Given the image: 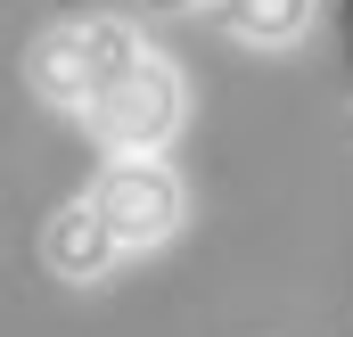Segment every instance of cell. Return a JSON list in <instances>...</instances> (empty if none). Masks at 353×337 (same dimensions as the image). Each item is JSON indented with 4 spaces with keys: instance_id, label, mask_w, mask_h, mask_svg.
Instances as JSON below:
<instances>
[{
    "instance_id": "5b68a950",
    "label": "cell",
    "mask_w": 353,
    "mask_h": 337,
    "mask_svg": "<svg viewBox=\"0 0 353 337\" xmlns=\"http://www.w3.org/2000/svg\"><path fill=\"white\" fill-rule=\"evenodd\" d=\"M205 8H214V25H222L230 41H247V50H288V41L312 33V8H321V0H205Z\"/></svg>"
},
{
    "instance_id": "6da1fadb",
    "label": "cell",
    "mask_w": 353,
    "mask_h": 337,
    "mask_svg": "<svg viewBox=\"0 0 353 337\" xmlns=\"http://www.w3.org/2000/svg\"><path fill=\"white\" fill-rule=\"evenodd\" d=\"M140 50H148V41H140L123 17H99V8H83V17H58V25L33 41L25 75H33V90H41V107H58V115H74V124H83V107H90L107 83H115V75H123Z\"/></svg>"
},
{
    "instance_id": "3957f363",
    "label": "cell",
    "mask_w": 353,
    "mask_h": 337,
    "mask_svg": "<svg viewBox=\"0 0 353 337\" xmlns=\"http://www.w3.org/2000/svg\"><path fill=\"white\" fill-rule=\"evenodd\" d=\"M90 214L107 222V239L123 255H148L181 231V173L165 157H115L90 181Z\"/></svg>"
},
{
    "instance_id": "52a82bcc",
    "label": "cell",
    "mask_w": 353,
    "mask_h": 337,
    "mask_svg": "<svg viewBox=\"0 0 353 337\" xmlns=\"http://www.w3.org/2000/svg\"><path fill=\"white\" fill-rule=\"evenodd\" d=\"M165 8H197V0H165Z\"/></svg>"
},
{
    "instance_id": "7a4b0ae2",
    "label": "cell",
    "mask_w": 353,
    "mask_h": 337,
    "mask_svg": "<svg viewBox=\"0 0 353 337\" xmlns=\"http://www.w3.org/2000/svg\"><path fill=\"white\" fill-rule=\"evenodd\" d=\"M181 115H189V90H181L173 58H157V50H140V58L83 107V124L115 148V157H157L181 132Z\"/></svg>"
},
{
    "instance_id": "277c9868",
    "label": "cell",
    "mask_w": 353,
    "mask_h": 337,
    "mask_svg": "<svg viewBox=\"0 0 353 337\" xmlns=\"http://www.w3.org/2000/svg\"><path fill=\"white\" fill-rule=\"evenodd\" d=\"M41 263H50L58 280H107V271L123 263V247L107 239V222L90 214V198H74V206L50 214V231H41Z\"/></svg>"
},
{
    "instance_id": "8992f818",
    "label": "cell",
    "mask_w": 353,
    "mask_h": 337,
    "mask_svg": "<svg viewBox=\"0 0 353 337\" xmlns=\"http://www.w3.org/2000/svg\"><path fill=\"white\" fill-rule=\"evenodd\" d=\"M337 58H345V83H353V0H337Z\"/></svg>"
}]
</instances>
